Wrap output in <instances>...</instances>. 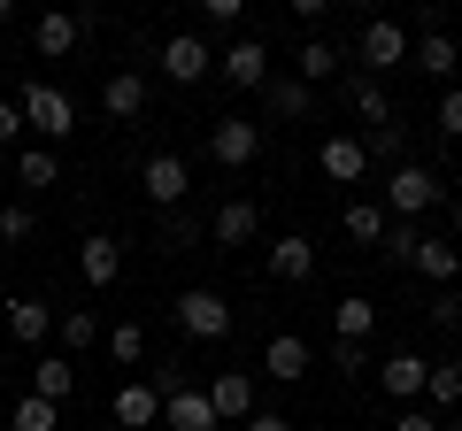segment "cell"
Listing matches in <instances>:
<instances>
[{
    "label": "cell",
    "instance_id": "obj_44",
    "mask_svg": "<svg viewBox=\"0 0 462 431\" xmlns=\"http://www.w3.org/2000/svg\"><path fill=\"white\" fill-rule=\"evenodd\" d=\"M239 431H293V424H285L278 408H254V416H247V424H239Z\"/></svg>",
    "mask_w": 462,
    "mask_h": 431
},
{
    "label": "cell",
    "instance_id": "obj_34",
    "mask_svg": "<svg viewBox=\"0 0 462 431\" xmlns=\"http://www.w3.org/2000/svg\"><path fill=\"white\" fill-rule=\"evenodd\" d=\"M200 23H208V32H231V39H239V23H247V0H200Z\"/></svg>",
    "mask_w": 462,
    "mask_h": 431
},
{
    "label": "cell",
    "instance_id": "obj_42",
    "mask_svg": "<svg viewBox=\"0 0 462 431\" xmlns=\"http://www.w3.org/2000/svg\"><path fill=\"white\" fill-rule=\"evenodd\" d=\"M385 254H393V262H409V254H416V232H409V224H393V232H385Z\"/></svg>",
    "mask_w": 462,
    "mask_h": 431
},
{
    "label": "cell",
    "instance_id": "obj_21",
    "mask_svg": "<svg viewBox=\"0 0 462 431\" xmlns=\"http://www.w3.org/2000/svg\"><path fill=\"white\" fill-rule=\"evenodd\" d=\"M162 424L170 431H224V424H216V408H208V393H193V385H178V393L162 400Z\"/></svg>",
    "mask_w": 462,
    "mask_h": 431
},
{
    "label": "cell",
    "instance_id": "obj_25",
    "mask_svg": "<svg viewBox=\"0 0 462 431\" xmlns=\"http://www.w3.org/2000/svg\"><path fill=\"white\" fill-rule=\"evenodd\" d=\"M216 239H224V247H247L254 232H263V208H254V200H224V208H216V224H208Z\"/></svg>",
    "mask_w": 462,
    "mask_h": 431
},
{
    "label": "cell",
    "instance_id": "obj_16",
    "mask_svg": "<svg viewBox=\"0 0 462 431\" xmlns=\"http://www.w3.org/2000/svg\"><path fill=\"white\" fill-rule=\"evenodd\" d=\"M309 362H316V354H309V339H300V332H270V347H263V370H270L278 385L309 378Z\"/></svg>",
    "mask_w": 462,
    "mask_h": 431
},
{
    "label": "cell",
    "instance_id": "obj_26",
    "mask_svg": "<svg viewBox=\"0 0 462 431\" xmlns=\"http://www.w3.org/2000/svg\"><path fill=\"white\" fill-rule=\"evenodd\" d=\"M346 108H355L370 132H385V124H393V100H385V85H378V78H346Z\"/></svg>",
    "mask_w": 462,
    "mask_h": 431
},
{
    "label": "cell",
    "instance_id": "obj_13",
    "mask_svg": "<svg viewBox=\"0 0 462 431\" xmlns=\"http://www.w3.org/2000/svg\"><path fill=\"white\" fill-rule=\"evenodd\" d=\"M100 116H116V124L147 116V78H139V69H116V78H100Z\"/></svg>",
    "mask_w": 462,
    "mask_h": 431
},
{
    "label": "cell",
    "instance_id": "obj_2",
    "mask_svg": "<svg viewBox=\"0 0 462 431\" xmlns=\"http://www.w3.org/2000/svg\"><path fill=\"white\" fill-rule=\"evenodd\" d=\"M216 78H224V85H239V93H263V85L278 78V54H270L263 39H231V47L216 54Z\"/></svg>",
    "mask_w": 462,
    "mask_h": 431
},
{
    "label": "cell",
    "instance_id": "obj_37",
    "mask_svg": "<svg viewBox=\"0 0 462 431\" xmlns=\"http://www.w3.org/2000/svg\"><path fill=\"white\" fill-rule=\"evenodd\" d=\"M439 132L462 139V85H447V93H439Z\"/></svg>",
    "mask_w": 462,
    "mask_h": 431
},
{
    "label": "cell",
    "instance_id": "obj_43",
    "mask_svg": "<svg viewBox=\"0 0 462 431\" xmlns=\"http://www.w3.org/2000/svg\"><path fill=\"white\" fill-rule=\"evenodd\" d=\"M331 362H339V370H370V354H363V347H346V339H331Z\"/></svg>",
    "mask_w": 462,
    "mask_h": 431
},
{
    "label": "cell",
    "instance_id": "obj_31",
    "mask_svg": "<svg viewBox=\"0 0 462 431\" xmlns=\"http://www.w3.org/2000/svg\"><path fill=\"white\" fill-rule=\"evenodd\" d=\"M8 431H62V408L39 400V393H23L16 408H8Z\"/></svg>",
    "mask_w": 462,
    "mask_h": 431
},
{
    "label": "cell",
    "instance_id": "obj_12",
    "mask_svg": "<svg viewBox=\"0 0 462 431\" xmlns=\"http://www.w3.org/2000/svg\"><path fill=\"white\" fill-rule=\"evenodd\" d=\"M139 185H147L154 208H178L185 193H193V170L178 162V154H147V170H139Z\"/></svg>",
    "mask_w": 462,
    "mask_h": 431
},
{
    "label": "cell",
    "instance_id": "obj_14",
    "mask_svg": "<svg viewBox=\"0 0 462 431\" xmlns=\"http://www.w3.org/2000/svg\"><path fill=\"white\" fill-rule=\"evenodd\" d=\"M339 232L355 239V247H385V232H393V216H385V200H363V193H355V200L339 208Z\"/></svg>",
    "mask_w": 462,
    "mask_h": 431
},
{
    "label": "cell",
    "instance_id": "obj_20",
    "mask_svg": "<svg viewBox=\"0 0 462 431\" xmlns=\"http://www.w3.org/2000/svg\"><path fill=\"white\" fill-rule=\"evenodd\" d=\"M78 278H85V285H116V278H124V247H116L108 232H93V239L78 247Z\"/></svg>",
    "mask_w": 462,
    "mask_h": 431
},
{
    "label": "cell",
    "instance_id": "obj_11",
    "mask_svg": "<svg viewBox=\"0 0 462 431\" xmlns=\"http://www.w3.org/2000/svg\"><path fill=\"white\" fill-rule=\"evenodd\" d=\"M54 324H62V308H47L39 293H16V300H8V339H16V347H47Z\"/></svg>",
    "mask_w": 462,
    "mask_h": 431
},
{
    "label": "cell",
    "instance_id": "obj_28",
    "mask_svg": "<svg viewBox=\"0 0 462 431\" xmlns=\"http://www.w3.org/2000/svg\"><path fill=\"white\" fill-rule=\"evenodd\" d=\"M339 62H346V54L331 47V39H309V47L293 54V78L300 85H324V78H339Z\"/></svg>",
    "mask_w": 462,
    "mask_h": 431
},
{
    "label": "cell",
    "instance_id": "obj_35",
    "mask_svg": "<svg viewBox=\"0 0 462 431\" xmlns=\"http://www.w3.org/2000/svg\"><path fill=\"white\" fill-rule=\"evenodd\" d=\"M363 154H370V162H393V170H401V124L370 132V139H363Z\"/></svg>",
    "mask_w": 462,
    "mask_h": 431
},
{
    "label": "cell",
    "instance_id": "obj_33",
    "mask_svg": "<svg viewBox=\"0 0 462 431\" xmlns=\"http://www.w3.org/2000/svg\"><path fill=\"white\" fill-rule=\"evenodd\" d=\"M54 332H62L69 354H85V347L100 339V316H93V308H62V324H54Z\"/></svg>",
    "mask_w": 462,
    "mask_h": 431
},
{
    "label": "cell",
    "instance_id": "obj_32",
    "mask_svg": "<svg viewBox=\"0 0 462 431\" xmlns=\"http://www.w3.org/2000/svg\"><path fill=\"white\" fill-rule=\"evenodd\" d=\"M108 354L124 370H139V362H147V324H108Z\"/></svg>",
    "mask_w": 462,
    "mask_h": 431
},
{
    "label": "cell",
    "instance_id": "obj_15",
    "mask_svg": "<svg viewBox=\"0 0 462 431\" xmlns=\"http://www.w3.org/2000/svg\"><path fill=\"white\" fill-rule=\"evenodd\" d=\"M409 270H416V278H424V285H439V293H447V285L462 278V254H455V239H416Z\"/></svg>",
    "mask_w": 462,
    "mask_h": 431
},
{
    "label": "cell",
    "instance_id": "obj_7",
    "mask_svg": "<svg viewBox=\"0 0 462 431\" xmlns=\"http://www.w3.org/2000/svg\"><path fill=\"white\" fill-rule=\"evenodd\" d=\"M378 385L401 400V408H416V400H424V385H431V362H424L416 347H401V354H385V362H378Z\"/></svg>",
    "mask_w": 462,
    "mask_h": 431
},
{
    "label": "cell",
    "instance_id": "obj_10",
    "mask_svg": "<svg viewBox=\"0 0 462 431\" xmlns=\"http://www.w3.org/2000/svg\"><path fill=\"white\" fill-rule=\"evenodd\" d=\"M316 170H324L331 185H363L370 178V154H363V139H355V132H331L324 147H316Z\"/></svg>",
    "mask_w": 462,
    "mask_h": 431
},
{
    "label": "cell",
    "instance_id": "obj_41",
    "mask_svg": "<svg viewBox=\"0 0 462 431\" xmlns=\"http://www.w3.org/2000/svg\"><path fill=\"white\" fill-rule=\"evenodd\" d=\"M23 132H32V124H23V108H16V100H0V147H8V139H23Z\"/></svg>",
    "mask_w": 462,
    "mask_h": 431
},
{
    "label": "cell",
    "instance_id": "obj_4",
    "mask_svg": "<svg viewBox=\"0 0 462 431\" xmlns=\"http://www.w3.org/2000/svg\"><path fill=\"white\" fill-rule=\"evenodd\" d=\"M170 308H178V324H185L193 339H231V316H239L216 285H193V293H178Z\"/></svg>",
    "mask_w": 462,
    "mask_h": 431
},
{
    "label": "cell",
    "instance_id": "obj_17",
    "mask_svg": "<svg viewBox=\"0 0 462 431\" xmlns=\"http://www.w3.org/2000/svg\"><path fill=\"white\" fill-rule=\"evenodd\" d=\"M78 39H85V16H69V8H47V16L32 23V47L47 54V62H62V54L78 47Z\"/></svg>",
    "mask_w": 462,
    "mask_h": 431
},
{
    "label": "cell",
    "instance_id": "obj_27",
    "mask_svg": "<svg viewBox=\"0 0 462 431\" xmlns=\"http://www.w3.org/2000/svg\"><path fill=\"white\" fill-rule=\"evenodd\" d=\"M263 108H270V116H309V108H316V85H300V78H285V69H278V78L263 85Z\"/></svg>",
    "mask_w": 462,
    "mask_h": 431
},
{
    "label": "cell",
    "instance_id": "obj_9",
    "mask_svg": "<svg viewBox=\"0 0 462 431\" xmlns=\"http://www.w3.org/2000/svg\"><path fill=\"white\" fill-rule=\"evenodd\" d=\"M208 408H216V424L239 431L254 416V378H247V370H216V378H208Z\"/></svg>",
    "mask_w": 462,
    "mask_h": 431
},
{
    "label": "cell",
    "instance_id": "obj_40",
    "mask_svg": "<svg viewBox=\"0 0 462 431\" xmlns=\"http://www.w3.org/2000/svg\"><path fill=\"white\" fill-rule=\"evenodd\" d=\"M393 431H439V416H431L424 400H416V408H401V416H393Z\"/></svg>",
    "mask_w": 462,
    "mask_h": 431
},
{
    "label": "cell",
    "instance_id": "obj_6",
    "mask_svg": "<svg viewBox=\"0 0 462 431\" xmlns=\"http://www.w3.org/2000/svg\"><path fill=\"white\" fill-rule=\"evenodd\" d=\"M208 154L224 170H247L254 154H263V124L254 116H224V124H208Z\"/></svg>",
    "mask_w": 462,
    "mask_h": 431
},
{
    "label": "cell",
    "instance_id": "obj_22",
    "mask_svg": "<svg viewBox=\"0 0 462 431\" xmlns=\"http://www.w3.org/2000/svg\"><path fill=\"white\" fill-rule=\"evenodd\" d=\"M32 393L62 408V400L78 393V362H69V354H39V362H32Z\"/></svg>",
    "mask_w": 462,
    "mask_h": 431
},
{
    "label": "cell",
    "instance_id": "obj_24",
    "mask_svg": "<svg viewBox=\"0 0 462 431\" xmlns=\"http://www.w3.org/2000/svg\"><path fill=\"white\" fill-rule=\"evenodd\" d=\"M409 62L416 69H424V78H455V69H462V47H455V39H447V32H424V39H416V47H409Z\"/></svg>",
    "mask_w": 462,
    "mask_h": 431
},
{
    "label": "cell",
    "instance_id": "obj_18",
    "mask_svg": "<svg viewBox=\"0 0 462 431\" xmlns=\"http://www.w3.org/2000/svg\"><path fill=\"white\" fill-rule=\"evenodd\" d=\"M270 278H278V285L316 278V239H309V232H285L278 247H270Z\"/></svg>",
    "mask_w": 462,
    "mask_h": 431
},
{
    "label": "cell",
    "instance_id": "obj_30",
    "mask_svg": "<svg viewBox=\"0 0 462 431\" xmlns=\"http://www.w3.org/2000/svg\"><path fill=\"white\" fill-rule=\"evenodd\" d=\"M424 408H462V362H431V385H424Z\"/></svg>",
    "mask_w": 462,
    "mask_h": 431
},
{
    "label": "cell",
    "instance_id": "obj_1",
    "mask_svg": "<svg viewBox=\"0 0 462 431\" xmlns=\"http://www.w3.org/2000/svg\"><path fill=\"white\" fill-rule=\"evenodd\" d=\"M16 108H23V124H32V132L47 139V147L78 132V108H69V93H62V85H23V93H16Z\"/></svg>",
    "mask_w": 462,
    "mask_h": 431
},
{
    "label": "cell",
    "instance_id": "obj_8",
    "mask_svg": "<svg viewBox=\"0 0 462 431\" xmlns=\"http://www.w3.org/2000/svg\"><path fill=\"white\" fill-rule=\"evenodd\" d=\"M162 69H170V85H200L216 69V47L200 32H170V47H162Z\"/></svg>",
    "mask_w": 462,
    "mask_h": 431
},
{
    "label": "cell",
    "instance_id": "obj_39",
    "mask_svg": "<svg viewBox=\"0 0 462 431\" xmlns=\"http://www.w3.org/2000/svg\"><path fill=\"white\" fill-rule=\"evenodd\" d=\"M193 239H200V232H193V216H178V208H170V224H162V247H193Z\"/></svg>",
    "mask_w": 462,
    "mask_h": 431
},
{
    "label": "cell",
    "instance_id": "obj_45",
    "mask_svg": "<svg viewBox=\"0 0 462 431\" xmlns=\"http://www.w3.org/2000/svg\"><path fill=\"white\" fill-rule=\"evenodd\" d=\"M447 216H455V232H462V193H455V200H447Z\"/></svg>",
    "mask_w": 462,
    "mask_h": 431
},
{
    "label": "cell",
    "instance_id": "obj_29",
    "mask_svg": "<svg viewBox=\"0 0 462 431\" xmlns=\"http://www.w3.org/2000/svg\"><path fill=\"white\" fill-rule=\"evenodd\" d=\"M16 185H32V193L62 185V154H54V147H23V154H16Z\"/></svg>",
    "mask_w": 462,
    "mask_h": 431
},
{
    "label": "cell",
    "instance_id": "obj_5",
    "mask_svg": "<svg viewBox=\"0 0 462 431\" xmlns=\"http://www.w3.org/2000/svg\"><path fill=\"white\" fill-rule=\"evenodd\" d=\"M409 47H416L409 23L370 16V23H363V47H355V54H363V78H385V69H401V62H409Z\"/></svg>",
    "mask_w": 462,
    "mask_h": 431
},
{
    "label": "cell",
    "instance_id": "obj_46",
    "mask_svg": "<svg viewBox=\"0 0 462 431\" xmlns=\"http://www.w3.org/2000/svg\"><path fill=\"white\" fill-rule=\"evenodd\" d=\"M439 431H462V416H455V424H439Z\"/></svg>",
    "mask_w": 462,
    "mask_h": 431
},
{
    "label": "cell",
    "instance_id": "obj_23",
    "mask_svg": "<svg viewBox=\"0 0 462 431\" xmlns=\"http://www.w3.org/2000/svg\"><path fill=\"white\" fill-rule=\"evenodd\" d=\"M370 332H378V300H363V293H346L339 308H331V339H346V347H363Z\"/></svg>",
    "mask_w": 462,
    "mask_h": 431
},
{
    "label": "cell",
    "instance_id": "obj_38",
    "mask_svg": "<svg viewBox=\"0 0 462 431\" xmlns=\"http://www.w3.org/2000/svg\"><path fill=\"white\" fill-rule=\"evenodd\" d=\"M0 239H32V208H23V200L0 208Z\"/></svg>",
    "mask_w": 462,
    "mask_h": 431
},
{
    "label": "cell",
    "instance_id": "obj_19",
    "mask_svg": "<svg viewBox=\"0 0 462 431\" xmlns=\"http://www.w3.org/2000/svg\"><path fill=\"white\" fill-rule=\"evenodd\" d=\"M116 424H124V431H147V424H162V393H154L147 378L116 385Z\"/></svg>",
    "mask_w": 462,
    "mask_h": 431
},
{
    "label": "cell",
    "instance_id": "obj_3",
    "mask_svg": "<svg viewBox=\"0 0 462 431\" xmlns=\"http://www.w3.org/2000/svg\"><path fill=\"white\" fill-rule=\"evenodd\" d=\"M439 178H431L424 162H401V170H385V216H424V208H439Z\"/></svg>",
    "mask_w": 462,
    "mask_h": 431
},
{
    "label": "cell",
    "instance_id": "obj_36",
    "mask_svg": "<svg viewBox=\"0 0 462 431\" xmlns=\"http://www.w3.org/2000/svg\"><path fill=\"white\" fill-rule=\"evenodd\" d=\"M431 324H439V332H455V324H462V293H455V285L431 293Z\"/></svg>",
    "mask_w": 462,
    "mask_h": 431
}]
</instances>
